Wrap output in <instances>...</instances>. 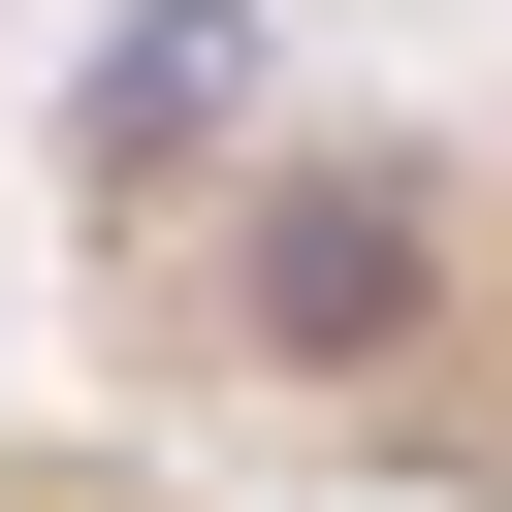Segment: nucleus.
I'll use <instances>...</instances> for the list:
<instances>
[{
  "label": "nucleus",
  "mask_w": 512,
  "mask_h": 512,
  "mask_svg": "<svg viewBox=\"0 0 512 512\" xmlns=\"http://www.w3.org/2000/svg\"><path fill=\"white\" fill-rule=\"evenodd\" d=\"M0 512H288V480H224V448L128 416L96 352H32V384H0Z\"/></svg>",
  "instance_id": "f03ea898"
},
{
  "label": "nucleus",
  "mask_w": 512,
  "mask_h": 512,
  "mask_svg": "<svg viewBox=\"0 0 512 512\" xmlns=\"http://www.w3.org/2000/svg\"><path fill=\"white\" fill-rule=\"evenodd\" d=\"M32 192L128 416L288 512H512V0H128Z\"/></svg>",
  "instance_id": "f257e3e1"
}]
</instances>
